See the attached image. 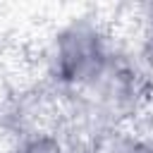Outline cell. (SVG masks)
<instances>
[{
    "label": "cell",
    "mask_w": 153,
    "mask_h": 153,
    "mask_svg": "<svg viewBox=\"0 0 153 153\" xmlns=\"http://www.w3.org/2000/svg\"><path fill=\"white\" fill-rule=\"evenodd\" d=\"M81 153H153V143L129 127H112L91 139Z\"/></svg>",
    "instance_id": "2"
},
{
    "label": "cell",
    "mask_w": 153,
    "mask_h": 153,
    "mask_svg": "<svg viewBox=\"0 0 153 153\" xmlns=\"http://www.w3.org/2000/svg\"><path fill=\"white\" fill-rule=\"evenodd\" d=\"M10 153H72V151L55 129H45L17 139Z\"/></svg>",
    "instance_id": "3"
},
{
    "label": "cell",
    "mask_w": 153,
    "mask_h": 153,
    "mask_svg": "<svg viewBox=\"0 0 153 153\" xmlns=\"http://www.w3.org/2000/svg\"><path fill=\"white\" fill-rule=\"evenodd\" d=\"M146 10L151 12V14L146 17V19L151 22V31H148V57L153 60V5H146Z\"/></svg>",
    "instance_id": "4"
},
{
    "label": "cell",
    "mask_w": 153,
    "mask_h": 153,
    "mask_svg": "<svg viewBox=\"0 0 153 153\" xmlns=\"http://www.w3.org/2000/svg\"><path fill=\"white\" fill-rule=\"evenodd\" d=\"M117 55V48L96 17H74L53 38L50 76L60 93H76L88 86Z\"/></svg>",
    "instance_id": "1"
}]
</instances>
